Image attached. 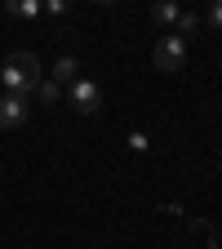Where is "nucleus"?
<instances>
[{"instance_id": "1", "label": "nucleus", "mask_w": 222, "mask_h": 249, "mask_svg": "<svg viewBox=\"0 0 222 249\" xmlns=\"http://www.w3.org/2000/svg\"><path fill=\"white\" fill-rule=\"evenodd\" d=\"M0 85H5V93H22V98H31L40 85V58L27 53V49H14L5 58V67H0Z\"/></svg>"}, {"instance_id": "2", "label": "nucleus", "mask_w": 222, "mask_h": 249, "mask_svg": "<svg viewBox=\"0 0 222 249\" xmlns=\"http://www.w3.org/2000/svg\"><path fill=\"white\" fill-rule=\"evenodd\" d=\"M151 62H155L160 71H182V67H187V40L178 36V31L160 36V40H155V49H151Z\"/></svg>"}, {"instance_id": "3", "label": "nucleus", "mask_w": 222, "mask_h": 249, "mask_svg": "<svg viewBox=\"0 0 222 249\" xmlns=\"http://www.w3.org/2000/svg\"><path fill=\"white\" fill-rule=\"evenodd\" d=\"M67 98H71V107H76L80 116H93V111L102 107V85L89 80V76H76V80L67 85Z\"/></svg>"}, {"instance_id": "4", "label": "nucleus", "mask_w": 222, "mask_h": 249, "mask_svg": "<svg viewBox=\"0 0 222 249\" xmlns=\"http://www.w3.org/2000/svg\"><path fill=\"white\" fill-rule=\"evenodd\" d=\"M27 111H31V98L5 93V98H0V129H18V124L27 120Z\"/></svg>"}, {"instance_id": "5", "label": "nucleus", "mask_w": 222, "mask_h": 249, "mask_svg": "<svg viewBox=\"0 0 222 249\" xmlns=\"http://www.w3.org/2000/svg\"><path fill=\"white\" fill-rule=\"evenodd\" d=\"M76 71H80V62H76L71 53H62V58L53 62V71H49V80H53V85H71V80H76Z\"/></svg>"}, {"instance_id": "6", "label": "nucleus", "mask_w": 222, "mask_h": 249, "mask_svg": "<svg viewBox=\"0 0 222 249\" xmlns=\"http://www.w3.org/2000/svg\"><path fill=\"white\" fill-rule=\"evenodd\" d=\"M9 14L14 18H40L45 5H40V0H9Z\"/></svg>"}, {"instance_id": "7", "label": "nucleus", "mask_w": 222, "mask_h": 249, "mask_svg": "<svg viewBox=\"0 0 222 249\" xmlns=\"http://www.w3.org/2000/svg\"><path fill=\"white\" fill-rule=\"evenodd\" d=\"M58 93H62V85H53V80H40V85H36V93H31V98H40L45 107H53V103H58Z\"/></svg>"}, {"instance_id": "8", "label": "nucleus", "mask_w": 222, "mask_h": 249, "mask_svg": "<svg viewBox=\"0 0 222 249\" xmlns=\"http://www.w3.org/2000/svg\"><path fill=\"white\" fill-rule=\"evenodd\" d=\"M151 18H155V22H173V27H178L182 5H169V0H165V5H155V9H151Z\"/></svg>"}, {"instance_id": "9", "label": "nucleus", "mask_w": 222, "mask_h": 249, "mask_svg": "<svg viewBox=\"0 0 222 249\" xmlns=\"http://www.w3.org/2000/svg\"><path fill=\"white\" fill-rule=\"evenodd\" d=\"M196 27H200V14L182 9V18H178V36H182V40H187V36H196Z\"/></svg>"}, {"instance_id": "10", "label": "nucleus", "mask_w": 222, "mask_h": 249, "mask_svg": "<svg viewBox=\"0 0 222 249\" xmlns=\"http://www.w3.org/2000/svg\"><path fill=\"white\" fill-rule=\"evenodd\" d=\"M205 22L222 31V0H218V5H209V9H205Z\"/></svg>"}, {"instance_id": "11", "label": "nucleus", "mask_w": 222, "mask_h": 249, "mask_svg": "<svg viewBox=\"0 0 222 249\" xmlns=\"http://www.w3.org/2000/svg\"><path fill=\"white\" fill-rule=\"evenodd\" d=\"M45 14H58V18H62V14H67V0H49V5H45Z\"/></svg>"}, {"instance_id": "12", "label": "nucleus", "mask_w": 222, "mask_h": 249, "mask_svg": "<svg viewBox=\"0 0 222 249\" xmlns=\"http://www.w3.org/2000/svg\"><path fill=\"white\" fill-rule=\"evenodd\" d=\"M129 147L134 151H147V134H129Z\"/></svg>"}]
</instances>
